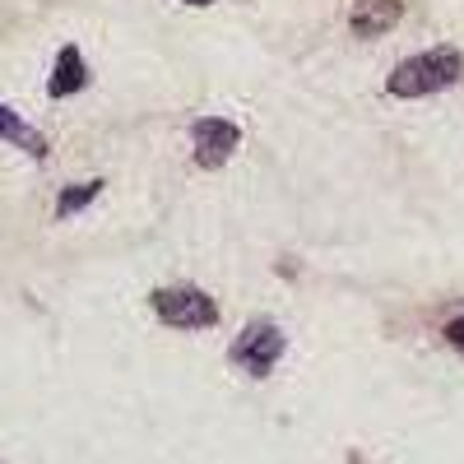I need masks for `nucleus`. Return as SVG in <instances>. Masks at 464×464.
<instances>
[{"label": "nucleus", "mask_w": 464, "mask_h": 464, "mask_svg": "<svg viewBox=\"0 0 464 464\" xmlns=\"http://www.w3.org/2000/svg\"><path fill=\"white\" fill-rule=\"evenodd\" d=\"M190 144H196V163L200 168H223L232 153L242 144V130L223 121V116H200L196 126H190Z\"/></svg>", "instance_id": "4"}, {"label": "nucleus", "mask_w": 464, "mask_h": 464, "mask_svg": "<svg viewBox=\"0 0 464 464\" xmlns=\"http://www.w3.org/2000/svg\"><path fill=\"white\" fill-rule=\"evenodd\" d=\"M153 302V316L172 330H209L218 321V302L205 288H159L149 297Z\"/></svg>", "instance_id": "2"}, {"label": "nucleus", "mask_w": 464, "mask_h": 464, "mask_svg": "<svg viewBox=\"0 0 464 464\" xmlns=\"http://www.w3.org/2000/svg\"><path fill=\"white\" fill-rule=\"evenodd\" d=\"M459 74H464V56L455 47H432L422 56L400 61L391 70V80H385V89H391L395 98H432V93L450 89Z\"/></svg>", "instance_id": "1"}, {"label": "nucleus", "mask_w": 464, "mask_h": 464, "mask_svg": "<svg viewBox=\"0 0 464 464\" xmlns=\"http://www.w3.org/2000/svg\"><path fill=\"white\" fill-rule=\"evenodd\" d=\"M181 5H214V0H181Z\"/></svg>", "instance_id": "10"}, {"label": "nucleus", "mask_w": 464, "mask_h": 464, "mask_svg": "<svg viewBox=\"0 0 464 464\" xmlns=\"http://www.w3.org/2000/svg\"><path fill=\"white\" fill-rule=\"evenodd\" d=\"M84 84H89V65H84L80 47H61L56 52V70L47 80V93L52 98H70V93H80Z\"/></svg>", "instance_id": "6"}, {"label": "nucleus", "mask_w": 464, "mask_h": 464, "mask_svg": "<svg viewBox=\"0 0 464 464\" xmlns=\"http://www.w3.org/2000/svg\"><path fill=\"white\" fill-rule=\"evenodd\" d=\"M400 19H404L400 0H358V10L348 14V28H353L358 37H381V33H391Z\"/></svg>", "instance_id": "5"}, {"label": "nucleus", "mask_w": 464, "mask_h": 464, "mask_svg": "<svg viewBox=\"0 0 464 464\" xmlns=\"http://www.w3.org/2000/svg\"><path fill=\"white\" fill-rule=\"evenodd\" d=\"M446 343H455V348H464V316H455V321L446 325Z\"/></svg>", "instance_id": "9"}, {"label": "nucleus", "mask_w": 464, "mask_h": 464, "mask_svg": "<svg viewBox=\"0 0 464 464\" xmlns=\"http://www.w3.org/2000/svg\"><path fill=\"white\" fill-rule=\"evenodd\" d=\"M98 190H102V181H84V186H65V190H61V200H56V218H70L74 209H84L89 200H98Z\"/></svg>", "instance_id": "8"}, {"label": "nucleus", "mask_w": 464, "mask_h": 464, "mask_svg": "<svg viewBox=\"0 0 464 464\" xmlns=\"http://www.w3.org/2000/svg\"><path fill=\"white\" fill-rule=\"evenodd\" d=\"M284 348H288V339H284V330L275 321H251L237 339H232L227 358H232V367H242L251 376H269L275 362L284 358Z\"/></svg>", "instance_id": "3"}, {"label": "nucleus", "mask_w": 464, "mask_h": 464, "mask_svg": "<svg viewBox=\"0 0 464 464\" xmlns=\"http://www.w3.org/2000/svg\"><path fill=\"white\" fill-rule=\"evenodd\" d=\"M0 140L14 144V149H24L28 159H47V135H43V130H33L24 116L10 111L5 102H0Z\"/></svg>", "instance_id": "7"}]
</instances>
